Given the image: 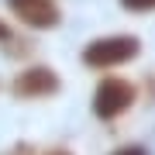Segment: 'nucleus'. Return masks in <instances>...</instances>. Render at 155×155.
Instances as JSON below:
<instances>
[{
  "instance_id": "nucleus-1",
  "label": "nucleus",
  "mask_w": 155,
  "mask_h": 155,
  "mask_svg": "<svg viewBox=\"0 0 155 155\" xmlns=\"http://www.w3.org/2000/svg\"><path fill=\"white\" fill-rule=\"evenodd\" d=\"M138 52H141V41L134 35H107V38L86 41V48H83L79 59L90 69H117L124 62H131Z\"/></svg>"
},
{
  "instance_id": "nucleus-2",
  "label": "nucleus",
  "mask_w": 155,
  "mask_h": 155,
  "mask_svg": "<svg viewBox=\"0 0 155 155\" xmlns=\"http://www.w3.org/2000/svg\"><path fill=\"white\" fill-rule=\"evenodd\" d=\"M134 100H138L134 83H127L124 76H107V79H100L97 90H93V114L100 121H117L121 114L131 110Z\"/></svg>"
},
{
  "instance_id": "nucleus-3",
  "label": "nucleus",
  "mask_w": 155,
  "mask_h": 155,
  "mask_svg": "<svg viewBox=\"0 0 155 155\" xmlns=\"http://www.w3.org/2000/svg\"><path fill=\"white\" fill-rule=\"evenodd\" d=\"M11 93L21 97V100H41V97H52V93H59V76H55L48 66H28L24 72H17V76H14Z\"/></svg>"
},
{
  "instance_id": "nucleus-4",
  "label": "nucleus",
  "mask_w": 155,
  "mask_h": 155,
  "mask_svg": "<svg viewBox=\"0 0 155 155\" xmlns=\"http://www.w3.org/2000/svg\"><path fill=\"white\" fill-rule=\"evenodd\" d=\"M7 4H11L14 17H21V24L38 28V31H48V28H55L62 21L55 0H7Z\"/></svg>"
},
{
  "instance_id": "nucleus-5",
  "label": "nucleus",
  "mask_w": 155,
  "mask_h": 155,
  "mask_svg": "<svg viewBox=\"0 0 155 155\" xmlns=\"http://www.w3.org/2000/svg\"><path fill=\"white\" fill-rule=\"evenodd\" d=\"M121 7L131 14H145V11H155V0H121Z\"/></svg>"
},
{
  "instance_id": "nucleus-6",
  "label": "nucleus",
  "mask_w": 155,
  "mask_h": 155,
  "mask_svg": "<svg viewBox=\"0 0 155 155\" xmlns=\"http://www.w3.org/2000/svg\"><path fill=\"white\" fill-rule=\"evenodd\" d=\"M0 155H35V148H31V145H11V148H7V152H0Z\"/></svg>"
},
{
  "instance_id": "nucleus-7",
  "label": "nucleus",
  "mask_w": 155,
  "mask_h": 155,
  "mask_svg": "<svg viewBox=\"0 0 155 155\" xmlns=\"http://www.w3.org/2000/svg\"><path fill=\"white\" fill-rule=\"evenodd\" d=\"M110 155H148L141 148V145H124V148H117V152H110Z\"/></svg>"
},
{
  "instance_id": "nucleus-8",
  "label": "nucleus",
  "mask_w": 155,
  "mask_h": 155,
  "mask_svg": "<svg viewBox=\"0 0 155 155\" xmlns=\"http://www.w3.org/2000/svg\"><path fill=\"white\" fill-rule=\"evenodd\" d=\"M45 155H72L69 148H52V152H45Z\"/></svg>"
},
{
  "instance_id": "nucleus-9",
  "label": "nucleus",
  "mask_w": 155,
  "mask_h": 155,
  "mask_svg": "<svg viewBox=\"0 0 155 155\" xmlns=\"http://www.w3.org/2000/svg\"><path fill=\"white\" fill-rule=\"evenodd\" d=\"M0 38H11V31H7V24L0 21Z\"/></svg>"
}]
</instances>
